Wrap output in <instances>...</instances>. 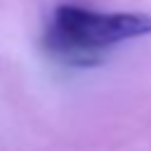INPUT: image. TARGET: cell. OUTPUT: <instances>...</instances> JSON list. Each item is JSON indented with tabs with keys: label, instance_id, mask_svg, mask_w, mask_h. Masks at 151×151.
Returning a JSON list of instances; mask_svg holds the SVG:
<instances>
[{
	"label": "cell",
	"instance_id": "obj_1",
	"mask_svg": "<svg viewBox=\"0 0 151 151\" xmlns=\"http://www.w3.org/2000/svg\"><path fill=\"white\" fill-rule=\"evenodd\" d=\"M151 33V17L139 12H94L76 5L57 7L45 31V50L68 66H97L104 52L123 40Z\"/></svg>",
	"mask_w": 151,
	"mask_h": 151
}]
</instances>
